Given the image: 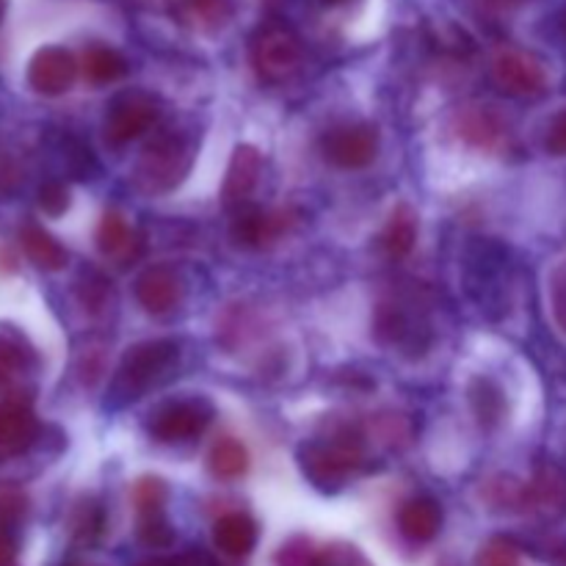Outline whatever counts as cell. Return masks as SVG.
Returning <instances> with one entry per match:
<instances>
[{"instance_id": "obj_1", "label": "cell", "mask_w": 566, "mask_h": 566, "mask_svg": "<svg viewBox=\"0 0 566 566\" xmlns=\"http://www.w3.org/2000/svg\"><path fill=\"white\" fill-rule=\"evenodd\" d=\"M177 357H180V348H177L175 340H147L127 348L114 381L116 396H122L125 401L142 398L149 387L169 379V374L177 365Z\"/></svg>"}, {"instance_id": "obj_2", "label": "cell", "mask_w": 566, "mask_h": 566, "mask_svg": "<svg viewBox=\"0 0 566 566\" xmlns=\"http://www.w3.org/2000/svg\"><path fill=\"white\" fill-rule=\"evenodd\" d=\"M302 473L313 481L318 490L335 492L346 484L352 475L363 470L365 459L359 442L348 434H335L324 442H310L298 451Z\"/></svg>"}, {"instance_id": "obj_3", "label": "cell", "mask_w": 566, "mask_h": 566, "mask_svg": "<svg viewBox=\"0 0 566 566\" xmlns=\"http://www.w3.org/2000/svg\"><path fill=\"white\" fill-rule=\"evenodd\" d=\"M304 50L293 31L282 25H265L252 39V64L269 83L291 81L302 70Z\"/></svg>"}, {"instance_id": "obj_4", "label": "cell", "mask_w": 566, "mask_h": 566, "mask_svg": "<svg viewBox=\"0 0 566 566\" xmlns=\"http://www.w3.org/2000/svg\"><path fill=\"white\" fill-rule=\"evenodd\" d=\"M191 169V147L180 136H160L149 144L136 169V180L144 191H171Z\"/></svg>"}, {"instance_id": "obj_5", "label": "cell", "mask_w": 566, "mask_h": 566, "mask_svg": "<svg viewBox=\"0 0 566 566\" xmlns=\"http://www.w3.org/2000/svg\"><path fill=\"white\" fill-rule=\"evenodd\" d=\"M213 418V407L205 398H188L160 407L149 420V434L160 442H182L199 437Z\"/></svg>"}, {"instance_id": "obj_6", "label": "cell", "mask_w": 566, "mask_h": 566, "mask_svg": "<svg viewBox=\"0 0 566 566\" xmlns=\"http://www.w3.org/2000/svg\"><path fill=\"white\" fill-rule=\"evenodd\" d=\"M77 64L75 55L66 48H59V44H50V48H42L33 53V59L28 61V86L36 94H44V97H59V94L70 92L72 83L77 81Z\"/></svg>"}, {"instance_id": "obj_7", "label": "cell", "mask_w": 566, "mask_h": 566, "mask_svg": "<svg viewBox=\"0 0 566 566\" xmlns=\"http://www.w3.org/2000/svg\"><path fill=\"white\" fill-rule=\"evenodd\" d=\"M158 119V103L149 94L127 92L111 103L108 116H105V138L111 144H125L142 136L144 130Z\"/></svg>"}, {"instance_id": "obj_8", "label": "cell", "mask_w": 566, "mask_h": 566, "mask_svg": "<svg viewBox=\"0 0 566 566\" xmlns=\"http://www.w3.org/2000/svg\"><path fill=\"white\" fill-rule=\"evenodd\" d=\"M379 153V130L374 125H343L324 136V155L340 169H365Z\"/></svg>"}, {"instance_id": "obj_9", "label": "cell", "mask_w": 566, "mask_h": 566, "mask_svg": "<svg viewBox=\"0 0 566 566\" xmlns=\"http://www.w3.org/2000/svg\"><path fill=\"white\" fill-rule=\"evenodd\" d=\"M492 75L497 86L514 97H534L547 88V70L542 61L523 50H501L492 61Z\"/></svg>"}, {"instance_id": "obj_10", "label": "cell", "mask_w": 566, "mask_h": 566, "mask_svg": "<svg viewBox=\"0 0 566 566\" xmlns=\"http://www.w3.org/2000/svg\"><path fill=\"white\" fill-rule=\"evenodd\" d=\"M293 224V216L285 210H265L258 205H243L238 208L235 219H232V238L235 243L247 249H260L274 243L287 227Z\"/></svg>"}, {"instance_id": "obj_11", "label": "cell", "mask_w": 566, "mask_h": 566, "mask_svg": "<svg viewBox=\"0 0 566 566\" xmlns=\"http://www.w3.org/2000/svg\"><path fill=\"white\" fill-rule=\"evenodd\" d=\"M39 434V420L31 403L22 398H0V451L20 453L33 446Z\"/></svg>"}, {"instance_id": "obj_12", "label": "cell", "mask_w": 566, "mask_h": 566, "mask_svg": "<svg viewBox=\"0 0 566 566\" xmlns=\"http://www.w3.org/2000/svg\"><path fill=\"white\" fill-rule=\"evenodd\" d=\"M260 171H263V158L254 147L249 144H241L232 153L230 166H227L224 188H221V197H224V205L230 208H243L249 199V193L254 191L260 180Z\"/></svg>"}, {"instance_id": "obj_13", "label": "cell", "mask_w": 566, "mask_h": 566, "mask_svg": "<svg viewBox=\"0 0 566 566\" xmlns=\"http://www.w3.org/2000/svg\"><path fill=\"white\" fill-rule=\"evenodd\" d=\"M182 285L177 274L166 265H153L136 280V298L147 313L164 315L180 304Z\"/></svg>"}, {"instance_id": "obj_14", "label": "cell", "mask_w": 566, "mask_h": 566, "mask_svg": "<svg viewBox=\"0 0 566 566\" xmlns=\"http://www.w3.org/2000/svg\"><path fill=\"white\" fill-rule=\"evenodd\" d=\"M213 542L224 556L247 558L258 545V523L243 512H230L216 520Z\"/></svg>"}, {"instance_id": "obj_15", "label": "cell", "mask_w": 566, "mask_h": 566, "mask_svg": "<svg viewBox=\"0 0 566 566\" xmlns=\"http://www.w3.org/2000/svg\"><path fill=\"white\" fill-rule=\"evenodd\" d=\"M398 528L412 542H431L442 528V509L434 497H412L398 512Z\"/></svg>"}, {"instance_id": "obj_16", "label": "cell", "mask_w": 566, "mask_h": 566, "mask_svg": "<svg viewBox=\"0 0 566 566\" xmlns=\"http://www.w3.org/2000/svg\"><path fill=\"white\" fill-rule=\"evenodd\" d=\"M33 346L17 326L0 324V390L11 385L22 370L31 368Z\"/></svg>"}, {"instance_id": "obj_17", "label": "cell", "mask_w": 566, "mask_h": 566, "mask_svg": "<svg viewBox=\"0 0 566 566\" xmlns=\"http://www.w3.org/2000/svg\"><path fill=\"white\" fill-rule=\"evenodd\" d=\"M528 506L545 517L566 514V479L558 470L545 468L528 484Z\"/></svg>"}, {"instance_id": "obj_18", "label": "cell", "mask_w": 566, "mask_h": 566, "mask_svg": "<svg viewBox=\"0 0 566 566\" xmlns=\"http://www.w3.org/2000/svg\"><path fill=\"white\" fill-rule=\"evenodd\" d=\"M20 243L25 249L28 260H31L36 269L42 271H61L66 265V249L50 235L48 230H42L39 224L22 227Z\"/></svg>"}, {"instance_id": "obj_19", "label": "cell", "mask_w": 566, "mask_h": 566, "mask_svg": "<svg viewBox=\"0 0 566 566\" xmlns=\"http://www.w3.org/2000/svg\"><path fill=\"white\" fill-rule=\"evenodd\" d=\"M468 396L475 420H479L484 429H495V426L506 418V396H503V390L492 379L479 376V379L470 381Z\"/></svg>"}, {"instance_id": "obj_20", "label": "cell", "mask_w": 566, "mask_h": 566, "mask_svg": "<svg viewBox=\"0 0 566 566\" xmlns=\"http://www.w3.org/2000/svg\"><path fill=\"white\" fill-rule=\"evenodd\" d=\"M230 17L232 0H180V20L193 31H219Z\"/></svg>"}, {"instance_id": "obj_21", "label": "cell", "mask_w": 566, "mask_h": 566, "mask_svg": "<svg viewBox=\"0 0 566 566\" xmlns=\"http://www.w3.org/2000/svg\"><path fill=\"white\" fill-rule=\"evenodd\" d=\"M208 468L216 479L221 481H235L241 475H247L249 470V451L241 440H232V437H224V440L216 442L208 453Z\"/></svg>"}, {"instance_id": "obj_22", "label": "cell", "mask_w": 566, "mask_h": 566, "mask_svg": "<svg viewBox=\"0 0 566 566\" xmlns=\"http://www.w3.org/2000/svg\"><path fill=\"white\" fill-rule=\"evenodd\" d=\"M415 241H418V221H415L412 208L398 205L392 210L390 221H387L385 232H381V247L387 249L390 258H407L412 252Z\"/></svg>"}, {"instance_id": "obj_23", "label": "cell", "mask_w": 566, "mask_h": 566, "mask_svg": "<svg viewBox=\"0 0 566 566\" xmlns=\"http://www.w3.org/2000/svg\"><path fill=\"white\" fill-rule=\"evenodd\" d=\"M459 136L468 144L481 149H490L501 142L503 125L492 111L486 108H468L459 116Z\"/></svg>"}, {"instance_id": "obj_24", "label": "cell", "mask_w": 566, "mask_h": 566, "mask_svg": "<svg viewBox=\"0 0 566 566\" xmlns=\"http://www.w3.org/2000/svg\"><path fill=\"white\" fill-rule=\"evenodd\" d=\"M81 66H83V75H86V81L97 83V86L119 81L127 70L125 59H122L116 50L103 48V44H94V48H88L86 53H83Z\"/></svg>"}, {"instance_id": "obj_25", "label": "cell", "mask_w": 566, "mask_h": 566, "mask_svg": "<svg viewBox=\"0 0 566 566\" xmlns=\"http://www.w3.org/2000/svg\"><path fill=\"white\" fill-rule=\"evenodd\" d=\"M133 243V230L127 227L125 216L108 210L97 227V249L105 258H125Z\"/></svg>"}, {"instance_id": "obj_26", "label": "cell", "mask_w": 566, "mask_h": 566, "mask_svg": "<svg viewBox=\"0 0 566 566\" xmlns=\"http://www.w3.org/2000/svg\"><path fill=\"white\" fill-rule=\"evenodd\" d=\"M166 484L160 479H142L133 486V503L138 509V517H153V514H164L166 506Z\"/></svg>"}, {"instance_id": "obj_27", "label": "cell", "mask_w": 566, "mask_h": 566, "mask_svg": "<svg viewBox=\"0 0 566 566\" xmlns=\"http://www.w3.org/2000/svg\"><path fill=\"white\" fill-rule=\"evenodd\" d=\"M138 539L147 547H169L175 542V528L169 525L166 514L138 520Z\"/></svg>"}, {"instance_id": "obj_28", "label": "cell", "mask_w": 566, "mask_h": 566, "mask_svg": "<svg viewBox=\"0 0 566 566\" xmlns=\"http://www.w3.org/2000/svg\"><path fill=\"white\" fill-rule=\"evenodd\" d=\"M318 551L313 547V542L304 539V536H296V539L285 542L276 553V566H313Z\"/></svg>"}, {"instance_id": "obj_29", "label": "cell", "mask_w": 566, "mask_h": 566, "mask_svg": "<svg viewBox=\"0 0 566 566\" xmlns=\"http://www.w3.org/2000/svg\"><path fill=\"white\" fill-rule=\"evenodd\" d=\"M39 208L48 216H61L70 210V188L59 180H48L39 188Z\"/></svg>"}, {"instance_id": "obj_30", "label": "cell", "mask_w": 566, "mask_h": 566, "mask_svg": "<svg viewBox=\"0 0 566 566\" xmlns=\"http://www.w3.org/2000/svg\"><path fill=\"white\" fill-rule=\"evenodd\" d=\"M517 547L506 539H492L490 545L481 547L479 566H517Z\"/></svg>"}, {"instance_id": "obj_31", "label": "cell", "mask_w": 566, "mask_h": 566, "mask_svg": "<svg viewBox=\"0 0 566 566\" xmlns=\"http://www.w3.org/2000/svg\"><path fill=\"white\" fill-rule=\"evenodd\" d=\"M551 307L558 329L566 335V260L558 263V269L551 276Z\"/></svg>"}, {"instance_id": "obj_32", "label": "cell", "mask_w": 566, "mask_h": 566, "mask_svg": "<svg viewBox=\"0 0 566 566\" xmlns=\"http://www.w3.org/2000/svg\"><path fill=\"white\" fill-rule=\"evenodd\" d=\"M99 534H103V514H99V509L83 506L75 520V536L88 545V542L97 539Z\"/></svg>"}, {"instance_id": "obj_33", "label": "cell", "mask_w": 566, "mask_h": 566, "mask_svg": "<svg viewBox=\"0 0 566 566\" xmlns=\"http://www.w3.org/2000/svg\"><path fill=\"white\" fill-rule=\"evenodd\" d=\"M547 149L553 155H566V108L562 114L553 116L551 127H547Z\"/></svg>"}, {"instance_id": "obj_34", "label": "cell", "mask_w": 566, "mask_h": 566, "mask_svg": "<svg viewBox=\"0 0 566 566\" xmlns=\"http://www.w3.org/2000/svg\"><path fill=\"white\" fill-rule=\"evenodd\" d=\"M25 501L20 495H0V528H9L11 523L22 517Z\"/></svg>"}, {"instance_id": "obj_35", "label": "cell", "mask_w": 566, "mask_h": 566, "mask_svg": "<svg viewBox=\"0 0 566 566\" xmlns=\"http://www.w3.org/2000/svg\"><path fill=\"white\" fill-rule=\"evenodd\" d=\"M17 562V539L9 528H0V566H14Z\"/></svg>"}, {"instance_id": "obj_36", "label": "cell", "mask_w": 566, "mask_h": 566, "mask_svg": "<svg viewBox=\"0 0 566 566\" xmlns=\"http://www.w3.org/2000/svg\"><path fill=\"white\" fill-rule=\"evenodd\" d=\"M136 566H180V562H171V558H147V562Z\"/></svg>"}, {"instance_id": "obj_37", "label": "cell", "mask_w": 566, "mask_h": 566, "mask_svg": "<svg viewBox=\"0 0 566 566\" xmlns=\"http://www.w3.org/2000/svg\"><path fill=\"white\" fill-rule=\"evenodd\" d=\"M3 14H6V0H0V22H3Z\"/></svg>"}, {"instance_id": "obj_38", "label": "cell", "mask_w": 566, "mask_h": 566, "mask_svg": "<svg viewBox=\"0 0 566 566\" xmlns=\"http://www.w3.org/2000/svg\"><path fill=\"white\" fill-rule=\"evenodd\" d=\"M324 3H343V0H324Z\"/></svg>"}, {"instance_id": "obj_39", "label": "cell", "mask_w": 566, "mask_h": 566, "mask_svg": "<svg viewBox=\"0 0 566 566\" xmlns=\"http://www.w3.org/2000/svg\"><path fill=\"white\" fill-rule=\"evenodd\" d=\"M564 33H566V11H564Z\"/></svg>"}]
</instances>
